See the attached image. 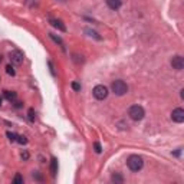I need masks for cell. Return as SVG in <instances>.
<instances>
[{
  "instance_id": "9",
  "label": "cell",
  "mask_w": 184,
  "mask_h": 184,
  "mask_svg": "<svg viewBox=\"0 0 184 184\" xmlns=\"http://www.w3.org/2000/svg\"><path fill=\"white\" fill-rule=\"evenodd\" d=\"M105 1H106V4H108V7L111 10H118L121 7V4H122L121 0H105Z\"/></svg>"
},
{
  "instance_id": "4",
  "label": "cell",
  "mask_w": 184,
  "mask_h": 184,
  "mask_svg": "<svg viewBox=\"0 0 184 184\" xmlns=\"http://www.w3.org/2000/svg\"><path fill=\"white\" fill-rule=\"evenodd\" d=\"M94 97H95L97 99L104 101L108 97V88L104 86V85H97V86L94 88Z\"/></svg>"
},
{
  "instance_id": "26",
  "label": "cell",
  "mask_w": 184,
  "mask_h": 184,
  "mask_svg": "<svg viewBox=\"0 0 184 184\" xmlns=\"http://www.w3.org/2000/svg\"><path fill=\"white\" fill-rule=\"evenodd\" d=\"M0 62H1V55H0Z\"/></svg>"
},
{
  "instance_id": "25",
  "label": "cell",
  "mask_w": 184,
  "mask_h": 184,
  "mask_svg": "<svg viewBox=\"0 0 184 184\" xmlns=\"http://www.w3.org/2000/svg\"><path fill=\"white\" fill-rule=\"evenodd\" d=\"M1 102H3V99H1V97H0V106H1Z\"/></svg>"
},
{
  "instance_id": "21",
  "label": "cell",
  "mask_w": 184,
  "mask_h": 184,
  "mask_svg": "<svg viewBox=\"0 0 184 184\" xmlns=\"http://www.w3.org/2000/svg\"><path fill=\"white\" fill-rule=\"evenodd\" d=\"M20 157H22L23 161H26V160H29V152H27V151H23V152L20 154Z\"/></svg>"
},
{
  "instance_id": "10",
  "label": "cell",
  "mask_w": 184,
  "mask_h": 184,
  "mask_svg": "<svg viewBox=\"0 0 184 184\" xmlns=\"http://www.w3.org/2000/svg\"><path fill=\"white\" fill-rule=\"evenodd\" d=\"M50 173H52V176L55 177L56 176V173H58V160L53 157L52 160H50Z\"/></svg>"
},
{
  "instance_id": "11",
  "label": "cell",
  "mask_w": 184,
  "mask_h": 184,
  "mask_svg": "<svg viewBox=\"0 0 184 184\" xmlns=\"http://www.w3.org/2000/svg\"><path fill=\"white\" fill-rule=\"evenodd\" d=\"M4 98L9 101H15L16 99V92L15 91H4Z\"/></svg>"
},
{
  "instance_id": "14",
  "label": "cell",
  "mask_w": 184,
  "mask_h": 184,
  "mask_svg": "<svg viewBox=\"0 0 184 184\" xmlns=\"http://www.w3.org/2000/svg\"><path fill=\"white\" fill-rule=\"evenodd\" d=\"M13 183L15 184H23V177H22L20 174H16L15 178H13Z\"/></svg>"
},
{
  "instance_id": "18",
  "label": "cell",
  "mask_w": 184,
  "mask_h": 184,
  "mask_svg": "<svg viewBox=\"0 0 184 184\" xmlns=\"http://www.w3.org/2000/svg\"><path fill=\"white\" fill-rule=\"evenodd\" d=\"M94 150H95V152H97V154H99L101 151H102V147H101L99 142H94Z\"/></svg>"
},
{
  "instance_id": "7",
  "label": "cell",
  "mask_w": 184,
  "mask_h": 184,
  "mask_svg": "<svg viewBox=\"0 0 184 184\" xmlns=\"http://www.w3.org/2000/svg\"><path fill=\"white\" fill-rule=\"evenodd\" d=\"M171 66H173V69H176V70H181L184 68V59L181 58V56H174L173 59H171Z\"/></svg>"
},
{
  "instance_id": "22",
  "label": "cell",
  "mask_w": 184,
  "mask_h": 184,
  "mask_svg": "<svg viewBox=\"0 0 184 184\" xmlns=\"http://www.w3.org/2000/svg\"><path fill=\"white\" fill-rule=\"evenodd\" d=\"M72 88H73V91H81V84H78V82H72Z\"/></svg>"
},
{
  "instance_id": "6",
  "label": "cell",
  "mask_w": 184,
  "mask_h": 184,
  "mask_svg": "<svg viewBox=\"0 0 184 184\" xmlns=\"http://www.w3.org/2000/svg\"><path fill=\"white\" fill-rule=\"evenodd\" d=\"M171 119L177 124H181L184 122V109L183 108H176L173 112H171Z\"/></svg>"
},
{
  "instance_id": "19",
  "label": "cell",
  "mask_w": 184,
  "mask_h": 184,
  "mask_svg": "<svg viewBox=\"0 0 184 184\" xmlns=\"http://www.w3.org/2000/svg\"><path fill=\"white\" fill-rule=\"evenodd\" d=\"M29 119L33 122L35 119H36V114H35V111L33 109H29Z\"/></svg>"
},
{
  "instance_id": "24",
  "label": "cell",
  "mask_w": 184,
  "mask_h": 184,
  "mask_svg": "<svg viewBox=\"0 0 184 184\" xmlns=\"http://www.w3.org/2000/svg\"><path fill=\"white\" fill-rule=\"evenodd\" d=\"M180 152H181V148H178V150L176 151V152H174V155H176V157H178V155H180Z\"/></svg>"
},
{
  "instance_id": "3",
  "label": "cell",
  "mask_w": 184,
  "mask_h": 184,
  "mask_svg": "<svg viewBox=\"0 0 184 184\" xmlns=\"http://www.w3.org/2000/svg\"><path fill=\"white\" fill-rule=\"evenodd\" d=\"M128 115L130 118L133 119V121H141L144 115H145V111H144V108L142 106H140V105H133L130 109H128Z\"/></svg>"
},
{
  "instance_id": "17",
  "label": "cell",
  "mask_w": 184,
  "mask_h": 184,
  "mask_svg": "<svg viewBox=\"0 0 184 184\" xmlns=\"http://www.w3.org/2000/svg\"><path fill=\"white\" fill-rule=\"evenodd\" d=\"M6 72H7L9 75H12V76H13V75L16 73V72H15V69H13V66H12V65H7V66H6Z\"/></svg>"
},
{
  "instance_id": "2",
  "label": "cell",
  "mask_w": 184,
  "mask_h": 184,
  "mask_svg": "<svg viewBox=\"0 0 184 184\" xmlns=\"http://www.w3.org/2000/svg\"><path fill=\"white\" fill-rule=\"evenodd\" d=\"M127 166L131 171H140L142 166H144V161L140 155H131L128 160H127Z\"/></svg>"
},
{
  "instance_id": "15",
  "label": "cell",
  "mask_w": 184,
  "mask_h": 184,
  "mask_svg": "<svg viewBox=\"0 0 184 184\" xmlns=\"http://www.w3.org/2000/svg\"><path fill=\"white\" fill-rule=\"evenodd\" d=\"M19 144H26L27 142V138L25 135H17V140H16Z\"/></svg>"
},
{
  "instance_id": "20",
  "label": "cell",
  "mask_w": 184,
  "mask_h": 184,
  "mask_svg": "<svg viewBox=\"0 0 184 184\" xmlns=\"http://www.w3.org/2000/svg\"><path fill=\"white\" fill-rule=\"evenodd\" d=\"M86 33H89V36H94V37H97L98 40L101 39L99 36H98V33H97V32H94V30H89V29H86Z\"/></svg>"
},
{
  "instance_id": "1",
  "label": "cell",
  "mask_w": 184,
  "mask_h": 184,
  "mask_svg": "<svg viewBox=\"0 0 184 184\" xmlns=\"http://www.w3.org/2000/svg\"><path fill=\"white\" fill-rule=\"evenodd\" d=\"M111 89H112V92H114L115 95H118V97H122V95H125V94L128 92L127 84H125L124 81H121V79L114 81L112 85H111Z\"/></svg>"
},
{
  "instance_id": "23",
  "label": "cell",
  "mask_w": 184,
  "mask_h": 184,
  "mask_svg": "<svg viewBox=\"0 0 184 184\" xmlns=\"http://www.w3.org/2000/svg\"><path fill=\"white\" fill-rule=\"evenodd\" d=\"M15 106H16V108H22V106H23V102H16Z\"/></svg>"
},
{
  "instance_id": "8",
  "label": "cell",
  "mask_w": 184,
  "mask_h": 184,
  "mask_svg": "<svg viewBox=\"0 0 184 184\" xmlns=\"http://www.w3.org/2000/svg\"><path fill=\"white\" fill-rule=\"evenodd\" d=\"M49 22H50V25H52L53 27H56L58 30H61V32H66V26H65L61 20H58V19H50Z\"/></svg>"
},
{
  "instance_id": "27",
  "label": "cell",
  "mask_w": 184,
  "mask_h": 184,
  "mask_svg": "<svg viewBox=\"0 0 184 184\" xmlns=\"http://www.w3.org/2000/svg\"><path fill=\"white\" fill-rule=\"evenodd\" d=\"M61 1H65V0H61Z\"/></svg>"
},
{
  "instance_id": "12",
  "label": "cell",
  "mask_w": 184,
  "mask_h": 184,
  "mask_svg": "<svg viewBox=\"0 0 184 184\" xmlns=\"http://www.w3.org/2000/svg\"><path fill=\"white\" fill-rule=\"evenodd\" d=\"M111 180H112V181H114V183H122V181H124V178H122V176H121V174H117V173H115V174H114V176H112V177H111Z\"/></svg>"
},
{
  "instance_id": "5",
  "label": "cell",
  "mask_w": 184,
  "mask_h": 184,
  "mask_svg": "<svg viewBox=\"0 0 184 184\" xmlns=\"http://www.w3.org/2000/svg\"><path fill=\"white\" fill-rule=\"evenodd\" d=\"M9 58H10L12 63H15V65H22V63H23V59H25V56H23V53H22L20 50H13V52H10Z\"/></svg>"
},
{
  "instance_id": "16",
  "label": "cell",
  "mask_w": 184,
  "mask_h": 184,
  "mask_svg": "<svg viewBox=\"0 0 184 184\" xmlns=\"http://www.w3.org/2000/svg\"><path fill=\"white\" fill-rule=\"evenodd\" d=\"M49 36H50V37H52V39H53V40H55V42H56V43H59L61 46L63 45V42H62V39H61V37H58V36H55V35H53V33H49Z\"/></svg>"
},
{
  "instance_id": "13",
  "label": "cell",
  "mask_w": 184,
  "mask_h": 184,
  "mask_svg": "<svg viewBox=\"0 0 184 184\" xmlns=\"http://www.w3.org/2000/svg\"><path fill=\"white\" fill-rule=\"evenodd\" d=\"M7 138H9V140H10V141H12V142H16V140H17V135L15 134V133H10V131H7Z\"/></svg>"
}]
</instances>
